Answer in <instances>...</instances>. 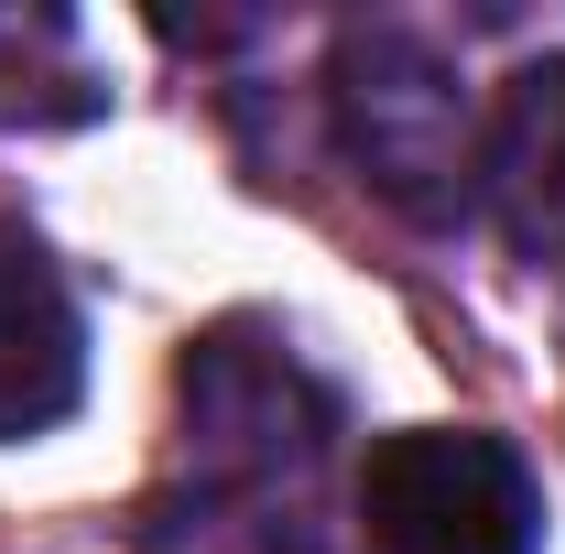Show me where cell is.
<instances>
[{
    "mask_svg": "<svg viewBox=\"0 0 565 554\" xmlns=\"http://www.w3.org/2000/svg\"><path fill=\"white\" fill-rule=\"evenodd\" d=\"M338 392L273 327H207L174 370V468L152 489L141 554H327L316 479H327Z\"/></svg>",
    "mask_w": 565,
    "mask_h": 554,
    "instance_id": "6da1fadb",
    "label": "cell"
},
{
    "mask_svg": "<svg viewBox=\"0 0 565 554\" xmlns=\"http://www.w3.org/2000/svg\"><path fill=\"white\" fill-rule=\"evenodd\" d=\"M327 98H338V141H349L370 196H392L403 217H457L479 196L490 109H479L468 66L435 33H414V22H349L338 66H327Z\"/></svg>",
    "mask_w": 565,
    "mask_h": 554,
    "instance_id": "7a4b0ae2",
    "label": "cell"
},
{
    "mask_svg": "<svg viewBox=\"0 0 565 554\" xmlns=\"http://www.w3.org/2000/svg\"><path fill=\"white\" fill-rule=\"evenodd\" d=\"M359 522L381 554H544V489L479 424H403L359 468Z\"/></svg>",
    "mask_w": 565,
    "mask_h": 554,
    "instance_id": "3957f363",
    "label": "cell"
},
{
    "mask_svg": "<svg viewBox=\"0 0 565 554\" xmlns=\"http://www.w3.org/2000/svg\"><path fill=\"white\" fill-rule=\"evenodd\" d=\"M87 392V327H76V294L55 273V251L0 217V446L22 435H55Z\"/></svg>",
    "mask_w": 565,
    "mask_h": 554,
    "instance_id": "277c9868",
    "label": "cell"
},
{
    "mask_svg": "<svg viewBox=\"0 0 565 554\" xmlns=\"http://www.w3.org/2000/svg\"><path fill=\"white\" fill-rule=\"evenodd\" d=\"M479 196L522 262H565V55L511 66L479 141Z\"/></svg>",
    "mask_w": 565,
    "mask_h": 554,
    "instance_id": "5b68a950",
    "label": "cell"
},
{
    "mask_svg": "<svg viewBox=\"0 0 565 554\" xmlns=\"http://www.w3.org/2000/svg\"><path fill=\"white\" fill-rule=\"evenodd\" d=\"M98 66L66 11H0V131H66L98 120Z\"/></svg>",
    "mask_w": 565,
    "mask_h": 554,
    "instance_id": "8992f818",
    "label": "cell"
}]
</instances>
